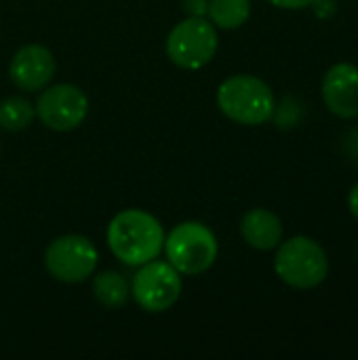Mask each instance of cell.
I'll return each mask as SVG.
<instances>
[{
    "label": "cell",
    "mask_w": 358,
    "mask_h": 360,
    "mask_svg": "<svg viewBox=\"0 0 358 360\" xmlns=\"http://www.w3.org/2000/svg\"><path fill=\"white\" fill-rule=\"evenodd\" d=\"M108 245L122 264L143 266L162 251L165 230L154 215L141 209H127L110 221Z\"/></svg>",
    "instance_id": "1"
},
{
    "label": "cell",
    "mask_w": 358,
    "mask_h": 360,
    "mask_svg": "<svg viewBox=\"0 0 358 360\" xmlns=\"http://www.w3.org/2000/svg\"><path fill=\"white\" fill-rule=\"evenodd\" d=\"M219 110L238 124H264L274 116V95L270 86L249 74L230 76L217 89Z\"/></svg>",
    "instance_id": "2"
},
{
    "label": "cell",
    "mask_w": 358,
    "mask_h": 360,
    "mask_svg": "<svg viewBox=\"0 0 358 360\" xmlns=\"http://www.w3.org/2000/svg\"><path fill=\"white\" fill-rule=\"evenodd\" d=\"M274 270L283 283L306 291L319 287L327 278L329 262L325 249L317 240L308 236H293L276 251Z\"/></svg>",
    "instance_id": "3"
},
{
    "label": "cell",
    "mask_w": 358,
    "mask_h": 360,
    "mask_svg": "<svg viewBox=\"0 0 358 360\" xmlns=\"http://www.w3.org/2000/svg\"><path fill=\"white\" fill-rule=\"evenodd\" d=\"M169 264L186 276H196L209 270L217 259V240L200 221H184L165 238Z\"/></svg>",
    "instance_id": "4"
},
{
    "label": "cell",
    "mask_w": 358,
    "mask_h": 360,
    "mask_svg": "<svg viewBox=\"0 0 358 360\" xmlns=\"http://www.w3.org/2000/svg\"><path fill=\"white\" fill-rule=\"evenodd\" d=\"M217 53V30L205 17L179 21L167 36L169 59L184 70L205 68Z\"/></svg>",
    "instance_id": "5"
},
{
    "label": "cell",
    "mask_w": 358,
    "mask_h": 360,
    "mask_svg": "<svg viewBox=\"0 0 358 360\" xmlns=\"http://www.w3.org/2000/svg\"><path fill=\"white\" fill-rule=\"evenodd\" d=\"M44 266L55 281L76 285L95 272L97 249L87 236L65 234L46 247Z\"/></svg>",
    "instance_id": "6"
},
{
    "label": "cell",
    "mask_w": 358,
    "mask_h": 360,
    "mask_svg": "<svg viewBox=\"0 0 358 360\" xmlns=\"http://www.w3.org/2000/svg\"><path fill=\"white\" fill-rule=\"evenodd\" d=\"M131 295L146 312H165L181 295V276L169 262L152 259L137 270Z\"/></svg>",
    "instance_id": "7"
},
{
    "label": "cell",
    "mask_w": 358,
    "mask_h": 360,
    "mask_svg": "<svg viewBox=\"0 0 358 360\" xmlns=\"http://www.w3.org/2000/svg\"><path fill=\"white\" fill-rule=\"evenodd\" d=\"M89 114V99L76 84L44 86L36 101V116L46 129L72 131Z\"/></svg>",
    "instance_id": "8"
},
{
    "label": "cell",
    "mask_w": 358,
    "mask_h": 360,
    "mask_svg": "<svg viewBox=\"0 0 358 360\" xmlns=\"http://www.w3.org/2000/svg\"><path fill=\"white\" fill-rule=\"evenodd\" d=\"M8 74L21 91H40L55 76V57L42 44L21 46L11 59Z\"/></svg>",
    "instance_id": "9"
},
{
    "label": "cell",
    "mask_w": 358,
    "mask_h": 360,
    "mask_svg": "<svg viewBox=\"0 0 358 360\" xmlns=\"http://www.w3.org/2000/svg\"><path fill=\"white\" fill-rule=\"evenodd\" d=\"M323 97L327 108L340 118L358 116V68L352 63H335L323 80Z\"/></svg>",
    "instance_id": "10"
},
{
    "label": "cell",
    "mask_w": 358,
    "mask_h": 360,
    "mask_svg": "<svg viewBox=\"0 0 358 360\" xmlns=\"http://www.w3.org/2000/svg\"><path fill=\"white\" fill-rule=\"evenodd\" d=\"M241 234L249 247L260 251H270L281 245L283 238V224L281 219L268 209H253L243 217Z\"/></svg>",
    "instance_id": "11"
},
{
    "label": "cell",
    "mask_w": 358,
    "mask_h": 360,
    "mask_svg": "<svg viewBox=\"0 0 358 360\" xmlns=\"http://www.w3.org/2000/svg\"><path fill=\"white\" fill-rule=\"evenodd\" d=\"M93 295L103 308L118 310L129 302L131 287L122 274H118L114 270H106L93 278Z\"/></svg>",
    "instance_id": "12"
},
{
    "label": "cell",
    "mask_w": 358,
    "mask_h": 360,
    "mask_svg": "<svg viewBox=\"0 0 358 360\" xmlns=\"http://www.w3.org/2000/svg\"><path fill=\"white\" fill-rule=\"evenodd\" d=\"M207 13L213 25L222 30H236L249 19L251 0H209Z\"/></svg>",
    "instance_id": "13"
},
{
    "label": "cell",
    "mask_w": 358,
    "mask_h": 360,
    "mask_svg": "<svg viewBox=\"0 0 358 360\" xmlns=\"http://www.w3.org/2000/svg\"><path fill=\"white\" fill-rule=\"evenodd\" d=\"M36 118V108L23 97H6L0 101V127L6 131H23Z\"/></svg>",
    "instance_id": "14"
},
{
    "label": "cell",
    "mask_w": 358,
    "mask_h": 360,
    "mask_svg": "<svg viewBox=\"0 0 358 360\" xmlns=\"http://www.w3.org/2000/svg\"><path fill=\"white\" fill-rule=\"evenodd\" d=\"M209 6V0H184V8L190 13V17H205Z\"/></svg>",
    "instance_id": "15"
},
{
    "label": "cell",
    "mask_w": 358,
    "mask_h": 360,
    "mask_svg": "<svg viewBox=\"0 0 358 360\" xmlns=\"http://www.w3.org/2000/svg\"><path fill=\"white\" fill-rule=\"evenodd\" d=\"M268 2H272L274 6H281V8H306L314 0H268Z\"/></svg>",
    "instance_id": "16"
},
{
    "label": "cell",
    "mask_w": 358,
    "mask_h": 360,
    "mask_svg": "<svg viewBox=\"0 0 358 360\" xmlns=\"http://www.w3.org/2000/svg\"><path fill=\"white\" fill-rule=\"evenodd\" d=\"M348 207H350V213L358 219V184L350 190V194H348Z\"/></svg>",
    "instance_id": "17"
}]
</instances>
